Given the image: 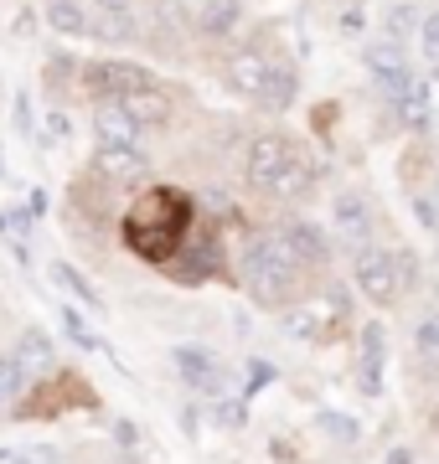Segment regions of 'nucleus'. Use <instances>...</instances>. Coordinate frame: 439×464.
I'll return each mask as SVG.
<instances>
[{
    "mask_svg": "<svg viewBox=\"0 0 439 464\" xmlns=\"http://www.w3.org/2000/svg\"><path fill=\"white\" fill-rule=\"evenodd\" d=\"M191 232V197L176 186H151L145 197L124 212V243L145 258V264H171L176 248Z\"/></svg>",
    "mask_w": 439,
    "mask_h": 464,
    "instance_id": "obj_1",
    "label": "nucleus"
},
{
    "mask_svg": "<svg viewBox=\"0 0 439 464\" xmlns=\"http://www.w3.org/2000/svg\"><path fill=\"white\" fill-rule=\"evenodd\" d=\"M243 176H249L254 191L279 197V201H300V197H310V186H316L310 160H305L300 150H295V140H285V134H259L254 145H249Z\"/></svg>",
    "mask_w": 439,
    "mask_h": 464,
    "instance_id": "obj_2",
    "label": "nucleus"
},
{
    "mask_svg": "<svg viewBox=\"0 0 439 464\" xmlns=\"http://www.w3.org/2000/svg\"><path fill=\"white\" fill-rule=\"evenodd\" d=\"M243 289L254 295V304L279 310L289 299H300L305 289V264L289 253L285 237H259L249 258H243Z\"/></svg>",
    "mask_w": 439,
    "mask_h": 464,
    "instance_id": "obj_3",
    "label": "nucleus"
},
{
    "mask_svg": "<svg viewBox=\"0 0 439 464\" xmlns=\"http://www.w3.org/2000/svg\"><path fill=\"white\" fill-rule=\"evenodd\" d=\"M356 295L372 299L377 310H393V304H404L414 289H419V258L404 248H356Z\"/></svg>",
    "mask_w": 439,
    "mask_h": 464,
    "instance_id": "obj_4",
    "label": "nucleus"
},
{
    "mask_svg": "<svg viewBox=\"0 0 439 464\" xmlns=\"http://www.w3.org/2000/svg\"><path fill=\"white\" fill-rule=\"evenodd\" d=\"M228 83L238 93H249L254 103H269V109H285L295 103V72L285 63H269V57H259V52H243L228 63Z\"/></svg>",
    "mask_w": 439,
    "mask_h": 464,
    "instance_id": "obj_5",
    "label": "nucleus"
},
{
    "mask_svg": "<svg viewBox=\"0 0 439 464\" xmlns=\"http://www.w3.org/2000/svg\"><path fill=\"white\" fill-rule=\"evenodd\" d=\"M331 237L352 253L372 243V201L362 191H337L331 197Z\"/></svg>",
    "mask_w": 439,
    "mask_h": 464,
    "instance_id": "obj_6",
    "label": "nucleus"
},
{
    "mask_svg": "<svg viewBox=\"0 0 439 464\" xmlns=\"http://www.w3.org/2000/svg\"><path fill=\"white\" fill-rule=\"evenodd\" d=\"M119 114H130L140 130H166L171 119H176V99H171V88H161L155 78H145L140 88H130L124 99H114Z\"/></svg>",
    "mask_w": 439,
    "mask_h": 464,
    "instance_id": "obj_7",
    "label": "nucleus"
},
{
    "mask_svg": "<svg viewBox=\"0 0 439 464\" xmlns=\"http://www.w3.org/2000/svg\"><path fill=\"white\" fill-rule=\"evenodd\" d=\"M145 78H151V72L135 67V63H88L83 67V93L99 99V103H114V99H124L130 88H140Z\"/></svg>",
    "mask_w": 439,
    "mask_h": 464,
    "instance_id": "obj_8",
    "label": "nucleus"
},
{
    "mask_svg": "<svg viewBox=\"0 0 439 464\" xmlns=\"http://www.w3.org/2000/svg\"><path fill=\"white\" fill-rule=\"evenodd\" d=\"M367 67H372V88L388 103L414 83V67H408V57H404V42H377V47L367 52Z\"/></svg>",
    "mask_w": 439,
    "mask_h": 464,
    "instance_id": "obj_9",
    "label": "nucleus"
},
{
    "mask_svg": "<svg viewBox=\"0 0 439 464\" xmlns=\"http://www.w3.org/2000/svg\"><path fill=\"white\" fill-rule=\"evenodd\" d=\"M171 362H176V372H181L197 392H222V387H228V366H222L212 351H202V346H176L171 351Z\"/></svg>",
    "mask_w": 439,
    "mask_h": 464,
    "instance_id": "obj_10",
    "label": "nucleus"
},
{
    "mask_svg": "<svg viewBox=\"0 0 439 464\" xmlns=\"http://www.w3.org/2000/svg\"><path fill=\"white\" fill-rule=\"evenodd\" d=\"M279 237L289 243V253H295L305 268H321L326 258H331V237H326L321 227H310V222H295V227L279 232Z\"/></svg>",
    "mask_w": 439,
    "mask_h": 464,
    "instance_id": "obj_11",
    "label": "nucleus"
},
{
    "mask_svg": "<svg viewBox=\"0 0 439 464\" xmlns=\"http://www.w3.org/2000/svg\"><path fill=\"white\" fill-rule=\"evenodd\" d=\"M16 362L26 366V377H52V341H47V331H21V341H16Z\"/></svg>",
    "mask_w": 439,
    "mask_h": 464,
    "instance_id": "obj_12",
    "label": "nucleus"
},
{
    "mask_svg": "<svg viewBox=\"0 0 439 464\" xmlns=\"http://www.w3.org/2000/svg\"><path fill=\"white\" fill-rule=\"evenodd\" d=\"M47 32L57 36H88L93 32V21L78 0H47Z\"/></svg>",
    "mask_w": 439,
    "mask_h": 464,
    "instance_id": "obj_13",
    "label": "nucleus"
},
{
    "mask_svg": "<svg viewBox=\"0 0 439 464\" xmlns=\"http://www.w3.org/2000/svg\"><path fill=\"white\" fill-rule=\"evenodd\" d=\"M99 130V145H140V124L130 114H119L114 103H103V114L93 119Z\"/></svg>",
    "mask_w": 439,
    "mask_h": 464,
    "instance_id": "obj_14",
    "label": "nucleus"
},
{
    "mask_svg": "<svg viewBox=\"0 0 439 464\" xmlns=\"http://www.w3.org/2000/svg\"><path fill=\"white\" fill-rule=\"evenodd\" d=\"M393 114H398V124H404V130H424V124H429V88L414 78V83L393 99Z\"/></svg>",
    "mask_w": 439,
    "mask_h": 464,
    "instance_id": "obj_15",
    "label": "nucleus"
},
{
    "mask_svg": "<svg viewBox=\"0 0 439 464\" xmlns=\"http://www.w3.org/2000/svg\"><path fill=\"white\" fill-rule=\"evenodd\" d=\"M99 170H109V176H140L145 170V150L140 145H99Z\"/></svg>",
    "mask_w": 439,
    "mask_h": 464,
    "instance_id": "obj_16",
    "label": "nucleus"
},
{
    "mask_svg": "<svg viewBox=\"0 0 439 464\" xmlns=\"http://www.w3.org/2000/svg\"><path fill=\"white\" fill-rule=\"evenodd\" d=\"M377 377H383V325H367L362 331V387H377Z\"/></svg>",
    "mask_w": 439,
    "mask_h": 464,
    "instance_id": "obj_17",
    "label": "nucleus"
},
{
    "mask_svg": "<svg viewBox=\"0 0 439 464\" xmlns=\"http://www.w3.org/2000/svg\"><path fill=\"white\" fill-rule=\"evenodd\" d=\"M26 392V366L16 362V351H0V402H16Z\"/></svg>",
    "mask_w": 439,
    "mask_h": 464,
    "instance_id": "obj_18",
    "label": "nucleus"
},
{
    "mask_svg": "<svg viewBox=\"0 0 439 464\" xmlns=\"http://www.w3.org/2000/svg\"><path fill=\"white\" fill-rule=\"evenodd\" d=\"M47 274H52V279H57V284H63L68 295H78V299H83L88 310H103V304H99V295H93V284H88V279H83V274H78V268H73V264H52Z\"/></svg>",
    "mask_w": 439,
    "mask_h": 464,
    "instance_id": "obj_19",
    "label": "nucleus"
},
{
    "mask_svg": "<svg viewBox=\"0 0 439 464\" xmlns=\"http://www.w3.org/2000/svg\"><path fill=\"white\" fill-rule=\"evenodd\" d=\"M419 26H424L419 5H393V11H388V21H383V32H388V42H404V36H414Z\"/></svg>",
    "mask_w": 439,
    "mask_h": 464,
    "instance_id": "obj_20",
    "label": "nucleus"
},
{
    "mask_svg": "<svg viewBox=\"0 0 439 464\" xmlns=\"http://www.w3.org/2000/svg\"><path fill=\"white\" fill-rule=\"evenodd\" d=\"M414 346H419V351H439V310H429V315L414 325Z\"/></svg>",
    "mask_w": 439,
    "mask_h": 464,
    "instance_id": "obj_21",
    "label": "nucleus"
},
{
    "mask_svg": "<svg viewBox=\"0 0 439 464\" xmlns=\"http://www.w3.org/2000/svg\"><path fill=\"white\" fill-rule=\"evenodd\" d=\"M419 32H424V57H429V67H434L439 63V11H434V16H424Z\"/></svg>",
    "mask_w": 439,
    "mask_h": 464,
    "instance_id": "obj_22",
    "label": "nucleus"
},
{
    "mask_svg": "<svg viewBox=\"0 0 439 464\" xmlns=\"http://www.w3.org/2000/svg\"><path fill=\"white\" fill-rule=\"evenodd\" d=\"M0 232H11V243L26 248V217L21 212H5V207H0Z\"/></svg>",
    "mask_w": 439,
    "mask_h": 464,
    "instance_id": "obj_23",
    "label": "nucleus"
},
{
    "mask_svg": "<svg viewBox=\"0 0 439 464\" xmlns=\"http://www.w3.org/2000/svg\"><path fill=\"white\" fill-rule=\"evenodd\" d=\"M321 429L337 433V439H356V423L352 418H337V413H321Z\"/></svg>",
    "mask_w": 439,
    "mask_h": 464,
    "instance_id": "obj_24",
    "label": "nucleus"
},
{
    "mask_svg": "<svg viewBox=\"0 0 439 464\" xmlns=\"http://www.w3.org/2000/svg\"><path fill=\"white\" fill-rule=\"evenodd\" d=\"M63 320H68V331H73V341H78V346H88V351H99V335L88 331L83 320H78V315H63Z\"/></svg>",
    "mask_w": 439,
    "mask_h": 464,
    "instance_id": "obj_25",
    "label": "nucleus"
},
{
    "mask_svg": "<svg viewBox=\"0 0 439 464\" xmlns=\"http://www.w3.org/2000/svg\"><path fill=\"white\" fill-rule=\"evenodd\" d=\"M99 11H130V0H93Z\"/></svg>",
    "mask_w": 439,
    "mask_h": 464,
    "instance_id": "obj_26",
    "label": "nucleus"
},
{
    "mask_svg": "<svg viewBox=\"0 0 439 464\" xmlns=\"http://www.w3.org/2000/svg\"><path fill=\"white\" fill-rule=\"evenodd\" d=\"M434 429H439V398H434Z\"/></svg>",
    "mask_w": 439,
    "mask_h": 464,
    "instance_id": "obj_27",
    "label": "nucleus"
},
{
    "mask_svg": "<svg viewBox=\"0 0 439 464\" xmlns=\"http://www.w3.org/2000/svg\"><path fill=\"white\" fill-rule=\"evenodd\" d=\"M202 5H222V0H202Z\"/></svg>",
    "mask_w": 439,
    "mask_h": 464,
    "instance_id": "obj_28",
    "label": "nucleus"
},
{
    "mask_svg": "<svg viewBox=\"0 0 439 464\" xmlns=\"http://www.w3.org/2000/svg\"><path fill=\"white\" fill-rule=\"evenodd\" d=\"M11 464H26V459H11Z\"/></svg>",
    "mask_w": 439,
    "mask_h": 464,
    "instance_id": "obj_29",
    "label": "nucleus"
},
{
    "mask_svg": "<svg viewBox=\"0 0 439 464\" xmlns=\"http://www.w3.org/2000/svg\"><path fill=\"white\" fill-rule=\"evenodd\" d=\"M434 72H439V63H434Z\"/></svg>",
    "mask_w": 439,
    "mask_h": 464,
    "instance_id": "obj_30",
    "label": "nucleus"
}]
</instances>
